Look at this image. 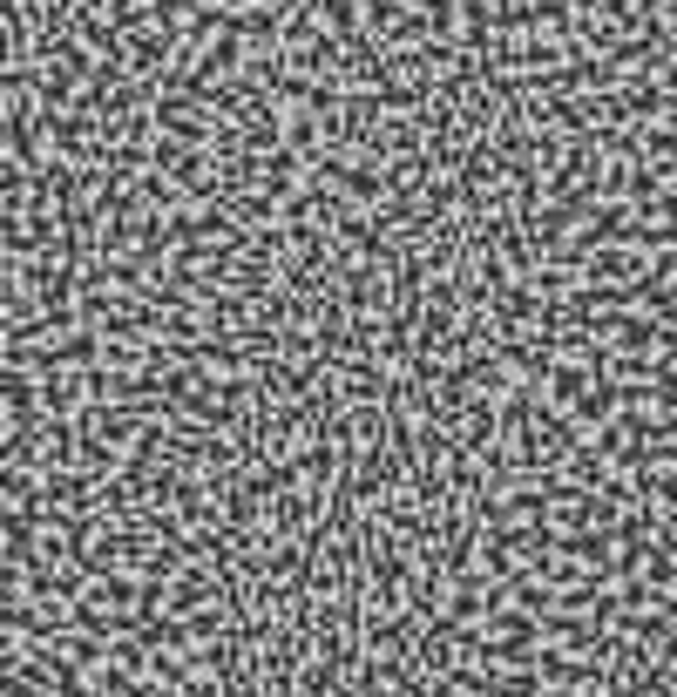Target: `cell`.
I'll return each instance as SVG.
<instances>
[{"label": "cell", "mask_w": 677, "mask_h": 697, "mask_svg": "<svg viewBox=\"0 0 677 697\" xmlns=\"http://www.w3.org/2000/svg\"><path fill=\"white\" fill-rule=\"evenodd\" d=\"M210 596V569H190V576L177 582V589H170V603H177V610H190V603H204Z\"/></svg>", "instance_id": "1"}, {"label": "cell", "mask_w": 677, "mask_h": 697, "mask_svg": "<svg viewBox=\"0 0 677 697\" xmlns=\"http://www.w3.org/2000/svg\"><path fill=\"white\" fill-rule=\"evenodd\" d=\"M95 359V332H82V339H61L55 346V366H89Z\"/></svg>", "instance_id": "2"}]
</instances>
